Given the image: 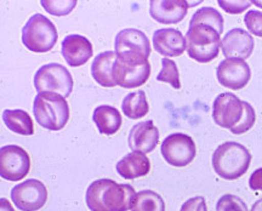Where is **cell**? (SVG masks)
Returning a JSON list of instances; mask_svg holds the SVG:
<instances>
[{
  "instance_id": "cell-15",
  "label": "cell",
  "mask_w": 262,
  "mask_h": 211,
  "mask_svg": "<svg viewBox=\"0 0 262 211\" xmlns=\"http://www.w3.org/2000/svg\"><path fill=\"white\" fill-rule=\"evenodd\" d=\"M153 46L165 58L179 57L187 50V41L179 29L160 28L153 33Z\"/></svg>"
},
{
  "instance_id": "cell-20",
  "label": "cell",
  "mask_w": 262,
  "mask_h": 211,
  "mask_svg": "<svg viewBox=\"0 0 262 211\" xmlns=\"http://www.w3.org/2000/svg\"><path fill=\"white\" fill-rule=\"evenodd\" d=\"M116 58V51H103L94 58L93 65H91V75L94 80L101 87H117L113 79V65Z\"/></svg>"
},
{
  "instance_id": "cell-11",
  "label": "cell",
  "mask_w": 262,
  "mask_h": 211,
  "mask_svg": "<svg viewBox=\"0 0 262 211\" xmlns=\"http://www.w3.org/2000/svg\"><path fill=\"white\" fill-rule=\"evenodd\" d=\"M243 114V101L239 100L237 95L232 94V92H224L214 100L212 119H214L215 124L220 128L231 130L242 120Z\"/></svg>"
},
{
  "instance_id": "cell-7",
  "label": "cell",
  "mask_w": 262,
  "mask_h": 211,
  "mask_svg": "<svg viewBox=\"0 0 262 211\" xmlns=\"http://www.w3.org/2000/svg\"><path fill=\"white\" fill-rule=\"evenodd\" d=\"M73 78L67 68L60 64L41 66L34 74V87L39 92H56L67 98L73 91Z\"/></svg>"
},
{
  "instance_id": "cell-26",
  "label": "cell",
  "mask_w": 262,
  "mask_h": 211,
  "mask_svg": "<svg viewBox=\"0 0 262 211\" xmlns=\"http://www.w3.org/2000/svg\"><path fill=\"white\" fill-rule=\"evenodd\" d=\"M157 80L168 83L171 85L173 89L179 90L181 89V81H180V73L178 65L170 58H162V71L157 75Z\"/></svg>"
},
{
  "instance_id": "cell-30",
  "label": "cell",
  "mask_w": 262,
  "mask_h": 211,
  "mask_svg": "<svg viewBox=\"0 0 262 211\" xmlns=\"http://www.w3.org/2000/svg\"><path fill=\"white\" fill-rule=\"evenodd\" d=\"M244 23L248 31L253 35L262 38V12L258 10H250L244 16Z\"/></svg>"
},
{
  "instance_id": "cell-34",
  "label": "cell",
  "mask_w": 262,
  "mask_h": 211,
  "mask_svg": "<svg viewBox=\"0 0 262 211\" xmlns=\"http://www.w3.org/2000/svg\"><path fill=\"white\" fill-rule=\"evenodd\" d=\"M0 211H15V210L6 198H2V199H0Z\"/></svg>"
},
{
  "instance_id": "cell-1",
  "label": "cell",
  "mask_w": 262,
  "mask_h": 211,
  "mask_svg": "<svg viewBox=\"0 0 262 211\" xmlns=\"http://www.w3.org/2000/svg\"><path fill=\"white\" fill-rule=\"evenodd\" d=\"M135 194V189L129 183L100 179L88 187L85 202L90 211H129Z\"/></svg>"
},
{
  "instance_id": "cell-10",
  "label": "cell",
  "mask_w": 262,
  "mask_h": 211,
  "mask_svg": "<svg viewBox=\"0 0 262 211\" xmlns=\"http://www.w3.org/2000/svg\"><path fill=\"white\" fill-rule=\"evenodd\" d=\"M11 200L21 211H37L48 202V189L41 181L26 180L11 189Z\"/></svg>"
},
{
  "instance_id": "cell-5",
  "label": "cell",
  "mask_w": 262,
  "mask_h": 211,
  "mask_svg": "<svg viewBox=\"0 0 262 211\" xmlns=\"http://www.w3.org/2000/svg\"><path fill=\"white\" fill-rule=\"evenodd\" d=\"M187 54L199 64H208L219 56L221 48L220 34L210 26H189L186 33Z\"/></svg>"
},
{
  "instance_id": "cell-18",
  "label": "cell",
  "mask_w": 262,
  "mask_h": 211,
  "mask_svg": "<svg viewBox=\"0 0 262 211\" xmlns=\"http://www.w3.org/2000/svg\"><path fill=\"white\" fill-rule=\"evenodd\" d=\"M116 54H139L146 57L150 55V43L142 31L136 28L122 29L114 39Z\"/></svg>"
},
{
  "instance_id": "cell-29",
  "label": "cell",
  "mask_w": 262,
  "mask_h": 211,
  "mask_svg": "<svg viewBox=\"0 0 262 211\" xmlns=\"http://www.w3.org/2000/svg\"><path fill=\"white\" fill-rule=\"evenodd\" d=\"M216 211H249L243 199L234 194H224L216 204Z\"/></svg>"
},
{
  "instance_id": "cell-13",
  "label": "cell",
  "mask_w": 262,
  "mask_h": 211,
  "mask_svg": "<svg viewBox=\"0 0 262 211\" xmlns=\"http://www.w3.org/2000/svg\"><path fill=\"white\" fill-rule=\"evenodd\" d=\"M201 2L187 0H152L149 2V15L155 21L163 25L181 22L187 15L188 9Z\"/></svg>"
},
{
  "instance_id": "cell-31",
  "label": "cell",
  "mask_w": 262,
  "mask_h": 211,
  "mask_svg": "<svg viewBox=\"0 0 262 211\" xmlns=\"http://www.w3.org/2000/svg\"><path fill=\"white\" fill-rule=\"evenodd\" d=\"M219 5L228 14L238 15L245 11L248 8H250L253 5V2H227V0H220Z\"/></svg>"
},
{
  "instance_id": "cell-27",
  "label": "cell",
  "mask_w": 262,
  "mask_h": 211,
  "mask_svg": "<svg viewBox=\"0 0 262 211\" xmlns=\"http://www.w3.org/2000/svg\"><path fill=\"white\" fill-rule=\"evenodd\" d=\"M40 4L45 11L54 16H66L71 14L77 6L75 0H41Z\"/></svg>"
},
{
  "instance_id": "cell-35",
  "label": "cell",
  "mask_w": 262,
  "mask_h": 211,
  "mask_svg": "<svg viewBox=\"0 0 262 211\" xmlns=\"http://www.w3.org/2000/svg\"><path fill=\"white\" fill-rule=\"evenodd\" d=\"M250 211H262V199H258L257 202H255Z\"/></svg>"
},
{
  "instance_id": "cell-21",
  "label": "cell",
  "mask_w": 262,
  "mask_h": 211,
  "mask_svg": "<svg viewBox=\"0 0 262 211\" xmlns=\"http://www.w3.org/2000/svg\"><path fill=\"white\" fill-rule=\"evenodd\" d=\"M93 120L100 134L107 136L117 134L123 124L122 114L116 107L110 104H101L95 108Z\"/></svg>"
},
{
  "instance_id": "cell-16",
  "label": "cell",
  "mask_w": 262,
  "mask_h": 211,
  "mask_svg": "<svg viewBox=\"0 0 262 211\" xmlns=\"http://www.w3.org/2000/svg\"><path fill=\"white\" fill-rule=\"evenodd\" d=\"M61 54L71 67H80L93 57V44L79 34L67 35L61 44Z\"/></svg>"
},
{
  "instance_id": "cell-33",
  "label": "cell",
  "mask_w": 262,
  "mask_h": 211,
  "mask_svg": "<svg viewBox=\"0 0 262 211\" xmlns=\"http://www.w3.org/2000/svg\"><path fill=\"white\" fill-rule=\"evenodd\" d=\"M249 187L253 191H262V167H258L250 175Z\"/></svg>"
},
{
  "instance_id": "cell-24",
  "label": "cell",
  "mask_w": 262,
  "mask_h": 211,
  "mask_svg": "<svg viewBox=\"0 0 262 211\" xmlns=\"http://www.w3.org/2000/svg\"><path fill=\"white\" fill-rule=\"evenodd\" d=\"M130 211H165V202L157 192L143 189L136 192Z\"/></svg>"
},
{
  "instance_id": "cell-6",
  "label": "cell",
  "mask_w": 262,
  "mask_h": 211,
  "mask_svg": "<svg viewBox=\"0 0 262 211\" xmlns=\"http://www.w3.org/2000/svg\"><path fill=\"white\" fill-rule=\"evenodd\" d=\"M58 33L55 25L41 14L29 17L22 28V43L29 51L44 54L52 50L57 43Z\"/></svg>"
},
{
  "instance_id": "cell-14",
  "label": "cell",
  "mask_w": 262,
  "mask_h": 211,
  "mask_svg": "<svg viewBox=\"0 0 262 211\" xmlns=\"http://www.w3.org/2000/svg\"><path fill=\"white\" fill-rule=\"evenodd\" d=\"M254 38L242 28H233L226 33L221 41V50L227 58L237 57L247 60L254 51Z\"/></svg>"
},
{
  "instance_id": "cell-22",
  "label": "cell",
  "mask_w": 262,
  "mask_h": 211,
  "mask_svg": "<svg viewBox=\"0 0 262 211\" xmlns=\"http://www.w3.org/2000/svg\"><path fill=\"white\" fill-rule=\"evenodd\" d=\"M3 120L12 133L22 135V136H31L34 134V125L27 112L24 110H5L3 112Z\"/></svg>"
},
{
  "instance_id": "cell-28",
  "label": "cell",
  "mask_w": 262,
  "mask_h": 211,
  "mask_svg": "<svg viewBox=\"0 0 262 211\" xmlns=\"http://www.w3.org/2000/svg\"><path fill=\"white\" fill-rule=\"evenodd\" d=\"M243 103H244L243 118H242V120L239 121L234 128H232L231 130H229L234 135H241V134L247 133V131H249L254 126L255 119H256V114H255L253 106L249 104L247 101H243Z\"/></svg>"
},
{
  "instance_id": "cell-4",
  "label": "cell",
  "mask_w": 262,
  "mask_h": 211,
  "mask_svg": "<svg viewBox=\"0 0 262 211\" xmlns=\"http://www.w3.org/2000/svg\"><path fill=\"white\" fill-rule=\"evenodd\" d=\"M150 64L148 57L139 54H118L113 65V79L118 87L135 89L149 79Z\"/></svg>"
},
{
  "instance_id": "cell-32",
  "label": "cell",
  "mask_w": 262,
  "mask_h": 211,
  "mask_svg": "<svg viewBox=\"0 0 262 211\" xmlns=\"http://www.w3.org/2000/svg\"><path fill=\"white\" fill-rule=\"evenodd\" d=\"M180 211H208L204 197L198 196L189 198L188 200H186V202L182 204Z\"/></svg>"
},
{
  "instance_id": "cell-17",
  "label": "cell",
  "mask_w": 262,
  "mask_h": 211,
  "mask_svg": "<svg viewBox=\"0 0 262 211\" xmlns=\"http://www.w3.org/2000/svg\"><path fill=\"white\" fill-rule=\"evenodd\" d=\"M159 130L153 124L152 120H146L137 123L131 128L127 143L133 152H141V153H150L156 150L159 143Z\"/></svg>"
},
{
  "instance_id": "cell-25",
  "label": "cell",
  "mask_w": 262,
  "mask_h": 211,
  "mask_svg": "<svg viewBox=\"0 0 262 211\" xmlns=\"http://www.w3.org/2000/svg\"><path fill=\"white\" fill-rule=\"evenodd\" d=\"M194 25L210 26L219 34L224 32V17L217 10L211 6H204V8L196 10L189 21V26Z\"/></svg>"
},
{
  "instance_id": "cell-3",
  "label": "cell",
  "mask_w": 262,
  "mask_h": 211,
  "mask_svg": "<svg viewBox=\"0 0 262 211\" xmlns=\"http://www.w3.org/2000/svg\"><path fill=\"white\" fill-rule=\"evenodd\" d=\"M33 114L41 128L62 130L70 119V106L66 97L56 92H39L33 102Z\"/></svg>"
},
{
  "instance_id": "cell-2",
  "label": "cell",
  "mask_w": 262,
  "mask_h": 211,
  "mask_svg": "<svg viewBox=\"0 0 262 211\" xmlns=\"http://www.w3.org/2000/svg\"><path fill=\"white\" fill-rule=\"evenodd\" d=\"M211 163L219 177L233 181L247 173L251 163V154L243 144L228 141L216 148Z\"/></svg>"
},
{
  "instance_id": "cell-12",
  "label": "cell",
  "mask_w": 262,
  "mask_h": 211,
  "mask_svg": "<svg viewBox=\"0 0 262 211\" xmlns=\"http://www.w3.org/2000/svg\"><path fill=\"white\" fill-rule=\"evenodd\" d=\"M216 77L222 87L231 90H241L250 81L251 69L245 60L242 58H226L217 66Z\"/></svg>"
},
{
  "instance_id": "cell-9",
  "label": "cell",
  "mask_w": 262,
  "mask_h": 211,
  "mask_svg": "<svg viewBox=\"0 0 262 211\" xmlns=\"http://www.w3.org/2000/svg\"><path fill=\"white\" fill-rule=\"evenodd\" d=\"M31 170V158L24 148L6 144L0 148V176L10 182L24 180Z\"/></svg>"
},
{
  "instance_id": "cell-8",
  "label": "cell",
  "mask_w": 262,
  "mask_h": 211,
  "mask_svg": "<svg viewBox=\"0 0 262 211\" xmlns=\"http://www.w3.org/2000/svg\"><path fill=\"white\" fill-rule=\"evenodd\" d=\"M160 153L169 165L185 167L194 160L196 147L191 136L182 133H175L164 138L160 146Z\"/></svg>"
},
{
  "instance_id": "cell-19",
  "label": "cell",
  "mask_w": 262,
  "mask_h": 211,
  "mask_svg": "<svg viewBox=\"0 0 262 211\" xmlns=\"http://www.w3.org/2000/svg\"><path fill=\"white\" fill-rule=\"evenodd\" d=\"M116 170L123 179L135 180L148 175L150 171V160L145 153L133 152V153H127L118 161Z\"/></svg>"
},
{
  "instance_id": "cell-23",
  "label": "cell",
  "mask_w": 262,
  "mask_h": 211,
  "mask_svg": "<svg viewBox=\"0 0 262 211\" xmlns=\"http://www.w3.org/2000/svg\"><path fill=\"white\" fill-rule=\"evenodd\" d=\"M122 111L129 119L133 120L145 117L149 111L146 92L143 90H137L127 94L122 102Z\"/></svg>"
}]
</instances>
